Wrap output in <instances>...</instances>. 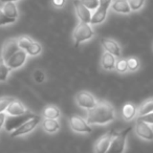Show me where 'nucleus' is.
Segmentation results:
<instances>
[{
  "instance_id": "412c9836",
  "label": "nucleus",
  "mask_w": 153,
  "mask_h": 153,
  "mask_svg": "<svg viewBox=\"0 0 153 153\" xmlns=\"http://www.w3.org/2000/svg\"><path fill=\"white\" fill-rule=\"evenodd\" d=\"M43 117L45 119H58L60 117L59 108L53 106V105H49V106L45 107L43 110Z\"/></svg>"
},
{
  "instance_id": "9d476101",
  "label": "nucleus",
  "mask_w": 153,
  "mask_h": 153,
  "mask_svg": "<svg viewBox=\"0 0 153 153\" xmlns=\"http://www.w3.org/2000/svg\"><path fill=\"white\" fill-rule=\"evenodd\" d=\"M19 45H18V39L11 38L7 39L2 45V49H1V58L4 61H7L11 56H13L16 51L19 49Z\"/></svg>"
},
{
  "instance_id": "dca6fc26",
  "label": "nucleus",
  "mask_w": 153,
  "mask_h": 153,
  "mask_svg": "<svg viewBox=\"0 0 153 153\" xmlns=\"http://www.w3.org/2000/svg\"><path fill=\"white\" fill-rule=\"evenodd\" d=\"M111 9L117 13L121 14H129L131 12L128 0H114L111 3Z\"/></svg>"
},
{
  "instance_id": "5701e85b",
  "label": "nucleus",
  "mask_w": 153,
  "mask_h": 153,
  "mask_svg": "<svg viewBox=\"0 0 153 153\" xmlns=\"http://www.w3.org/2000/svg\"><path fill=\"white\" fill-rule=\"evenodd\" d=\"M151 111H153V99L146 101V102H144L140 105L137 110V114L138 117H142V115L147 114V113L151 112Z\"/></svg>"
},
{
  "instance_id": "6ab92c4d",
  "label": "nucleus",
  "mask_w": 153,
  "mask_h": 153,
  "mask_svg": "<svg viewBox=\"0 0 153 153\" xmlns=\"http://www.w3.org/2000/svg\"><path fill=\"white\" fill-rule=\"evenodd\" d=\"M3 13L10 18H17L18 17V10L16 4L13 2V1H10V2H4L3 5L1 7Z\"/></svg>"
},
{
  "instance_id": "ddd939ff",
  "label": "nucleus",
  "mask_w": 153,
  "mask_h": 153,
  "mask_svg": "<svg viewBox=\"0 0 153 153\" xmlns=\"http://www.w3.org/2000/svg\"><path fill=\"white\" fill-rule=\"evenodd\" d=\"M101 44H102L103 48L106 51H109L115 57H120L121 56V47L117 44V41L112 40V39L108 38H103L101 39Z\"/></svg>"
},
{
  "instance_id": "c85d7f7f",
  "label": "nucleus",
  "mask_w": 153,
  "mask_h": 153,
  "mask_svg": "<svg viewBox=\"0 0 153 153\" xmlns=\"http://www.w3.org/2000/svg\"><path fill=\"white\" fill-rule=\"evenodd\" d=\"M16 21L15 18H10L3 13L2 9H0V26L5 25V24H11Z\"/></svg>"
},
{
  "instance_id": "1a4fd4ad",
  "label": "nucleus",
  "mask_w": 153,
  "mask_h": 153,
  "mask_svg": "<svg viewBox=\"0 0 153 153\" xmlns=\"http://www.w3.org/2000/svg\"><path fill=\"white\" fill-rule=\"evenodd\" d=\"M135 132L140 137L146 140H153V129L150 127L148 123L143 120L137 119L135 125Z\"/></svg>"
},
{
  "instance_id": "c9c22d12",
  "label": "nucleus",
  "mask_w": 153,
  "mask_h": 153,
  "mask_svg": "<svg viewBox=\"0 0 153 153\" xmlns=\"http://www.w3.org/2000/svg\"><path fill=\"white\" fill-rule=\"evenodd\" d=\"M5 120H7V114L4 113V111L0 112V128L5 124Z\"/></svg>"
},
{
  "instance_id": "423d86ee",
  "label": "nucleus",
  "mask_w": 153,
  "mask_h": 153,
  "mask_svg": "<svg viewBox=\"0 0 153 153\" xmlns=\"http://www.w3.org/2000/svg\"><path fill=\"white\" fill-rule=\"evenodd\" d=\"M76 103H78V105L84 109L94 108V107L97 105V103H98L97 99L94 98L90 92L85 91V90L80 91L76 94Z\"/></svg>"
},
{
  "instance_id": "f3484780",
  "label": "nucleus",
  "mask_w": 153,
  "mask_h": 153,
  "mask_svg": "<svg viewBox=\"0 0 153 153\" xmlns=\"http://www.w3.org/2000/svg\"><path fill=\"white\" fill-rule=\"evenodd\" d=\"M107 16V9H104L102 7H99L91 15V20H90V24L91 25H96V24H100L106 19Z\"/></svg>"
},
{
  "instance_id": "7c9ffc66",
  "label": "nucleus",
  "mask_w": 153,
  "mask_h": 153,
  "mask_svg": "<svg viewBox=\"0 0 153 153\" xmlns=\"http://www.w3.org/2000/svg\"><path fill=\"white\" fill-rule=\"evenodd\" d=\"M13 98H10V97H3V98H0V112H3L5 111V109L7 108V106L10 105V103L13 101Z\"/></svg>"
},
{
  "instance_id": "39448f33",
  "label": "nucleus",
  "mask_w": 153,
  "mask_h": 153,
  "mask_svg": "<svg viewBox=\"0 0 153 153\" xmlns=\"http://www.w3.org/2000/svg\"><path fill=\"white\" fill-rule=\"evenodd\" d=\"M26 58H27V53L25 49L19 48L5 62L11 69H17V68H20L24 65V63L26 62Z\"/></svg>"
},
{
  "instance_id": "f8f14e48",
  "label": "nucleus",
  "mask_w": 153,
  "mask_h": 153,
  "mask_svg": "<svg viewBox=\"0 0 153 153\" xmlns=\"http://www.w3.org/2000/svg\"><path fill=\"white\" fill-rule=\"evenodd\" d=\"M5 111H7V113L9 115H21V114H24V113L28 112L26 107L24 106L20 101L15 100V99L10 103V105L7 106V108L5 109Z\"/></svg>"
},
{
  "instance_id": "4468645a",
  "label": "nucleus",
  "mask_w": 153,
  "mask_h": 153,
  "mask_svg": "<svg viewBox=\"0 0 153 153\" xmlns=\"http://www.w3.org/2000/svg\"><path fill=\"white\" fill-rule=\"evenodd\" d=\"M113 136V131L108 132L107 134H105L104 136L100 138V140L97 142L96 147H94V151L98 153H103V152H107L110 146V142L112 140Z\"/></svg>"
},
{
  "instance_id": "e433bc0d",
  "label": "nucleus",
  "mask_w": 153,
  "mask_h": 153,
  "mask_svg": "<svg viewBox=\"0 0 153 153\" xmlns=\"http://www.w3.org/2000/svg\"><path fill=\"white\" fill-rule=\"evenodd\" d=\"M10 1H18V0H0V2L1 3H4V2H10Z\"/></svg>"
},
{
  "instance_id": "6e6552de",
  "label": "nucleus",
  "mask_w": 153,
  "mask_h": 153,
  "mask_svg": "<svg viewBox=\"0 0 153 153\" xmlns=\"http://www.w3.org/2000/svg\"><path fill=\"white\" fill-rule=\"evenodd\" d=\"M34 117L35 115L30 112H26L21 115H11V117L5 120V129L9 132L12 131V130L19 127L20 125H22L24 122H26L27 120L32 119V117Z\"/></svg>"
},
{
  "instance_id": "20e7f679",
  "label": "nucleus",
  "mask_w": 153,
  "mask_h": 153,
  "mask_svg": "<svg viewBox=\"0 0 153 153\" xmlns=\"http://www.w3.org/2000/svg\"><path fill=\"white\" fill-rule=\"evenodd\" d=\"M40 121H41V117L35 115L34 117H32V119L24 122L22 125H20L19 127H17L16 129L10 131V136H11V137H16V136H20V135H23V134L30 133V131H33V130L37 127V125L40 123Z\"/></svg>"
},
{
  "instance_id": "473e14b6",
  "label": "nucleus",
  "mask_w": 153,
  "mask_h": 153,
  "mask_svg": "<svg viewBox=\"0 0 153 153\" xmlns=\"http://www.w3.org/2000/svg\"><path fill=\"white\" fill-rule=\"evenodd\" d=\"M44 76H45L44 74H43L42 71H40V70H37V71H35V74H34V78L37 82L44 81Z\"/></svg>"
},
{
  "instance_id": "0eeeda50",
  "label": "nucleus",
  "mask_w": 153,
  "mask_h": 153,
  "mask_svg": "<svg viewBox=\"0 0 153 153\" xmlns=\"http://www.w3.org/2000/svg\"><path fill=\"white\" fill-rule=\"evenodd\" d=\"M69 125L74 131L80 133H90L92 128L90 127L89 123L80 117L74 115L69 119Z\"/></svg>"
},
{
  "instance_id": "393cba45",
  "label": "nucleus",
  "mask_w": 153,
  "mask_h": 153,
  "mask_svg": "<svg viewBox=\"0 0 153 153\" xmlns=\"http://www.w3.org/2000/svg\"><path fill=\"white\" fill-rule=\"evenodd\" d=\"M126 60H127L128 70H130V71H135V70H137L138 68H140V60H138L137 58L130 57Z\"/></svg>"
},
{
  "instance_id": "bb28decb",
  "label": "nucleus",
  "mask_w": 153,
  "mask_h": 153,
  "mask_svg": "<svg viewBox=\"0 0 153 153\" xmlns=\"http://www.w3.org/2000/svg\"><path fill=\"white\" fill-rule=\"evenodd\" d=\"M81 2L90 11H96L100 7L99 0H81Z\"/></svg>"
},
{
  "instance_id": "72a5a7b5",
  "label": "nucleus",
  "mask_w": 153,
  "mask_h": 153,
  "mask_svg": "<svg viewBox=\"0 0 153 153\" xmlns=\"http://www.w3.org/2000/svg\"><path fill=\"white\" fill-rule=\"evenodd\" d=\"M99 2H100V7H104V9H108L112 3V0H99Z\"/></svg>"
},
{
  "instance_id": "a211bd4d",
  "label": "nucleus",
  "mask_w": 153,
  "mask_h": 153,
  "mask_svg": "<svg viewBox=\"0 0 153 153\" xmlns=\"http://www.w3.org/2000/svg\"><path fill=\"white\" fill-rule=\"evenodd\" d=\"M42 127L44 131L48 132V133H55L59 130L60 124L57 121V119H46L43 121Z\"/></svg>"
},
{
  "instance_id": "f257e3e1",
  "label": "nucleus",
  "mask_w": 153,
  "mask_h": 153,
  "mask_svg": "<svg viewBox=\"0 0 153 153\" xmlns=\"http://www.w3.org/2000/svg\"><path fill=\"white\" fill-rule=\"evenodd\" d=\"M115 117L114 108L110 103L106 101L98 102L94 108L88 109L86 121L89 124H107L113 121Z\"/></svg>"
},
{
  "instance_id": "a878e982",
  "label": "nucleus",
  "mask_w": 153,
  "mask_h": 153,
  "mask_svg": "<svg viewBox=\"0 0 153 153\" xmlns=\"http://www.w3.org/2000/svg\"><path fill=\"white\" fill-rule=\"evenodd\" d=\"M32 42L33 40L28 36H21L18 38V45H19V47L22 49H25V51Z\"/></svg>"
},
{
  "instance_id": "4be33fe9",
  "label": "nucleus",
  "mask_w": 153,
  "mask_h": 153,
  "mask_svg": "<svg viewBox=\"0 0 153 153\" xmlns=\"http://www.w3.org/2000/svg\"><path fill=\"white\" fill-rule=\"evenodd\" d=\"M11 71V68L7 66V62L1 58L0 59V82H5Z\"/></svg>"
},
{
  "instance_id": "aec40b11",
  "label": "nucleus",
  "mask_w": 153,
  "mask_h": 153,
  "mask_svg": "<svg viewBox=\"0 0 153 153\" xmlns=\"http://www.w3.org/2000/svg\"><path fill=\"white\" fill-rule=\"evenodd\" d=\"M136 112H137L136 107L134 106L132 103H127V104H125L123 109H122V115H123V117L126 121H130V120L133 119V117H135Z\"/></svg>"
},
{
  "instance_id": "cd10ccee",
  "label": "nucleus",
  "mask_w": 153,
  "mask_h": 153,
  "mask_svg": "<svg viewBox=\"0 0 153 153\" xmlns=\"http://www.w3.org/2000/svg\"><path fill=\"white\" fill-rule=\"evenodd\" d=\"M146 0H128L131 11H138L143 7Z\"/></svg>"
},
{
  "instance_id": "2f4dec72",
  "label": "nucleus",
  "mask_w": 153,
  "mask_h": 153,
  "mask_svg": "<svg viewBox=\"0 0 153 153\" xmlns=\"http://www.w3.org/2000/svg\"><path fill=\"white\" fill-rule=\"evenodd\" d=\"M138 119L143 120V121L148 124H153V111H151V112L147 113L145 115H142V117H138Z\"/></svg>"
},
{
  "instance_id": "f03ea898",
  "label": "nucleus",
  "mask_w": 153,
  "mask_h": 153,
  "mask_svg": "<svg viewBox=\"0 0 153 153\" xmlns=\"http://www.w3.org/2000/svg\"><path fill=\"white\" fill-rule=\"evenodd\" d=\"M94 32L92 30L90 23L81 21L76 25V27L74 28L72 37H74L76 45H79L81 42H84V41H87L89 39H91L94 37Z\"/></svg>"
},
{
  "instance_id": "b1692460",
  "label": "nucleus",
  "mask_w": 153,
  "mask_h": 153,
  "mask_svg": "<svg viewBox=\"0 0 153 153\" xmlns=\"http://www.w3.org/2000/svg\"><path fill=\"white\" fill-rule=\"evenodd\" d=\"M41 51H42V46H41L40 43L36 42V41H33V42L30 43V46L26 48V53H27V55L33 56V57L38 56Z\"/></svg>"
},
{
  "instance_id": "9b49d317",
  "label": "nucleus",
  "mask_w": 153,
  "mask_h": 153,
  "mask_svg": "<svg viewBox=\"0 0 153 153\" xmlns=\"http://www.w3.org/2000/svg\"><path fill=\"white\" fill-rule=\"evenodd\" d=\"M74 10H76L78 18H79L82 22L90 23V20H91V12H90V10H88L87 7L81 2V0H74Z\"/></svg>"
},
{
  "instance_id": "7ed1b4c3",
  "label": "nucleus",
  "mask_w": 153,
  "mask_h": 153,
  "mask_svg": "<svg viewBox=\"0 0 153 153\" xmlns=\"http://www.w3.org/2000/svg\"><path fill=\"white\" fill-rule=\"evenodd\" d=\"M131 131V127L123 130L120 133L112 136V140L110 142L108 152H124L126 147V140H127L128 133Z\"/></svg>"
},
{
  "instance_id": "c756f323",
  "label": "nucleus",
  "mask_w": 153,
  "mask_h": 153,
  "mask_svg": "<svg viewBox=\"0 0 153 153\" xmlns=\"http://www.w3.org/2000/svg\"><path fill=\"white\" fill-rule=\"evenodd\" d=\"M115 69L119 72H126L128 70V66H127V60L126 59H120L119 61H117L115 63Z\"/></svg>"
},
{
  "instance_id": "f704fd0d",
  "label": "nucleus",
  "mask_w": 153,
  "mask_h": 153,
  "mask_svg": "<svg viewBox=\"0 0 153 153\" xmlns=\"http://www.w3.org/2000/svg\"><path fill=\"white\" fill-rule=\"evenodd\" d=\"M51 2H53V7H58V9H60V7H63L64 4H65V0H51Z\"/></svg>"
},
{
  "instance_id": "2eb2a0df",
  "label": "nucleus",
  "mask_w": 153,
  "mask_h": 153,
  "mask_svg": "<svg viewBox=\"0 0 153 153\" xmlns=\"http://www.w3.org/2000/svg\"><path fill=\"white\" fill-rule=\"evenodd\" d=\"M115 63H117V59L115 56L112 55L109 51H106L102 55V59H101V64L102 67L106 70H112L115 68Z\"/></svg>"
}]
</instances>
